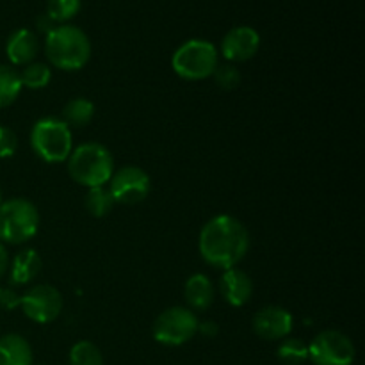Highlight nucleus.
<instances>
[{"mask_svg": "<svg viewBox=\"0 0 365 365\" xmlns=\"http://www.w3.org/2000/svg\"><path fill=\"white\" fill-rule=\"evenodd\" d=\"M18 150V135L13 128L0 125V159H9Z\"/></svg>", "mask_w": 365, "mask_h": 365, "instance_id": "obj_26", "label": "nucleus"}, {"mask_svg": "<svg viewBox=\"0 0 365 365\" xmlns=\"http://www.w3.org/2000/svg\"><path fill=\"white\" fill-rule=\"evenodd\" d=\"M198 334L203 335V337H209V339L217 337V334H220V324L212 319L198 321Z\"/></svg>", "mask_w": 365, "mask_h": 365, "instance_id": "obj_28", "label": "nucleus"}, {"mask_svg": "<svg viewBox=\"0 0 365 365\" xmlns=\"http://www.w3.org/2000/svg\"><path fill=\"white\" fill-rule=\"evenodd\" d=\"M70 365H103L102 351L91 341H78L71 346Z\"/></svg>", "mask_w": 365, "mask_h": 365, "instance_id": "obj_23", "label": "nucleus"}, {"mask_svg": "<svg viewBox=\"0 0 365 365\" xmlns=\"http://www.w3.org/2000/svg\"><path fill=\"white\" fill-rule=\"evenodd\" d=\"M198 334V317L187 307L175 305L155 317L152 335L163 346H182Z\"/></svg>", "mask_w": 365, "mask_h": 365, "instance_id": "obj_7", "label": "nucleus"}, {"mask_svg": "<svg viewBox=\"0 0 365 365\" xmlns=\"http://www.w3.org/2000/svg\"><path fill=\"white\" fill-rule=\"evenodd\" d=\"M45 56L57 70L78 71L91 59V41L75 25H57L45 36Z\"/></svg>", "mask_w": 365, "mask_h": 365, "instance_id": "obj_2", "label": "nucleus"}, {"mask_svg": "<svg viewBox=\"0 0 365 365\" xmlns=\"http://www.w3.org/2000/svg\"><path fill=\"white\" fill-rule=\"evenodd\" d=\"M220 292L230 307H242L253 294V280L246 271L232 267L220 278Z\"/></svg>", "mask_w": 365, "mask_h": 365, "instance_id": "obj_13", "label": "nucleus"}, {"mask_svg": "<svg viewBox=\"0 0 365 365\" xmlns=\"http://www.w3.org/2000/svg\"><path fill=\"white\" fill-rule=\"evenodd\" d=\"M31 148L45 163H66L73 150L71 128L61 118H41L31 130Z\"/></svg>", "mask_w": 365, "mask_h": 365, "instance_id": "obj_4", "label": "nucleus"}, {"mask_svg": "<svg viewBox=\"0 0 365 365\" xmlns=\"http://www.w3.org/2000/svg\"><path fill=\"white\" fill-rule=\"evenodd\" d=\"M184 299L192 312H205L216 299V289L207 274L196 273L187 278L184 285Z\"/></svg>", "mask_w": 365, "mask_h": 365, "instance_id": "obj_15", "label": "nucleus"}, {"mask_svg": "<svg viewBox=\"0 0 365 365\" xmlns=\"http://www.w3.org/2000/svg\"><path fill=\"white\" fill-rule=\"evenodd\" d=\"M39 228L38 207L27 198H11L0 203V241L4 245H24Z\"/></svg>", "mask_w": 365, "mask_h": 365, "instance_id": "obj_6", "label": "nucleus"}, {"mask_svg": "<svg viewBox=\"0 0 365 365\" xmlns=\"http://www.w3.org/2000/svg\"><path fill=\"white\" fill-rule=\"evenodd\" d=\"M277 356L284 365H302L309 360V346L302 339H282L277 349Z\"/></svg>", "mask_w": 365, "mask_h": 365, "instance_id": "obj_21", "label": "nucleus"}, {"mask_svg": "<svg viewBox=\"0 0 365 365\" xmlns=\"http://www.w3.org/2000/svg\"><path fill=\"white\" fill-rule=\"evenodd\" d=\"M53 27H57L56 24H53L52 20H50L46 14H43V16H39L38 20H36V29H38V32H43V34H48L50 31H52Z\"/></svg>", "mask_w": 365, "mask_h": 365, "instance_id": "obj_30", "label": "nucleus"}, {"mask_svg": "<svg viewBox=\"0 0 365 365\" xmlns=\"http://www.w3.org/2000/svg\"><path fill=\"white\" fill-rule=\"evenodd\" d=\"M20 307L29 319L39 324H46L61 316L64 299L63 294L52 285L38 284L27 289L25 294H21Z\"/></svg>", "mask_w": 365, "mask_h": 365, "instance_id": "obj_9", "label": "nucleus"}, {"mask_svg": "<svg viewBox=\"0 0 365 365\" xmlns=\"http://www.w3.org/2000/svg\"><path fill=\"white\" fill-rule=\"evenodd\" d=\"M116 202H114L113 195H110L109 187L100 185V187L88 189L84 198V207L88 210L89 216L93 217H106L109 216L110 210L114 209Z\"/></svg>", "mask_w": 365, "mask_h": 365, "instance_id": "obj_20", "label": "nucleus"}, {"mask_svg": "<svg viewBox=\"0 0 365 365\" xmlns=\"http://www.w3.org/2000/svg\"><path fill=\"white\" fill-rule=\"evenodd\" d=\"M4 202V192H2V189H0V203Z\"/></svg>", "mask_w": 365, "mask_h": 365, "instance_id": "obj_31", "label": "nucleus"}, {"mask_svg": "<svg viewBox=\"0 0 365 365\" xmlns=\"http://www.w3.org/2000/svg\"><path fill=\"white\" fill-rule=\"evenodd\" d=\"M220 64V52L207 39H189L182 43L171 57V68L184 81H205L212 77Z\"/></svg>", "mask_w": 365, "mask_h": 365, "instance_id": "obj_5", "label": "nucleus"}, {"mask_svg": "<svg viewBox=\"0 0 365 365\" xmlns=\"http://www.w3.org/2000/svg\"><path fill=\"white\" fill-rule=\"evenodd\" d=\"M9 253H7V248L6 245H4L2 241H0V280H2L4 277H6V273L9 271Z\"/></svg>", "mask_w": 365, "mask_h": 365, "instance_id": "obj_29", "label": "nucleus"}, {"mask_svg": "<svg viewBox=\"0 0 365 365\" xmlns=\"http://www.w3.org/2000/svg\"><path fill=\"white\" fill-rule=\"evenodd\" d=\"M38 365H43V364H38Z\"/></svg>", "mask_w": 365, "mask_h": 365, "instance_id": "obj_32", "label": "nucleus"}, {"mask_svg": "<svg viewBox=\"0 0 365 365\" xmlns=\"http://www.w3.org/2000/svg\"><path fill=\"white\" fill-rule=\"evenodd\" d=\"M21 302V294H18L14 287H0V310H11L18 309Z\"/></svg>", "mask_w": 365, "mask_h": 365, "instance_id": "obj_27", "label": "nucleus"}, {"mask_svg": "<svg viewBox=\"0 0 365 365\" xmlns=\"http://www.w3.org/2000/svg\"><path fill=\"white\" fill-rule=\"evenodd\" d=\"M260 48L259 32L248 25L230 29L221 39V56L230 63H246L253 59Z\"/></svg>", "mask_w": 365, "mask_h": 365, "instance_id": "obj_12", "label": "nucleus"}, {"mask_svg": "<svg viewBox=\"0 0 365 365\" xmlns=\"http://www.w3.org/2000/svg\"><path fill=\"white\" fill-rule=\"evenodd\" d=\"M78 11H81V0H48L45 14L56 25H63L77 16Z\"/></svg>", "mask_w": 365, "mask_h": 365, "instance_id": "obj_24", "label": "nucleus"}, {"mask_svg": "<svg viewBox=\"0 0 365 365\" xmlns=\"http://www.w3.org/2000/svg\"><path fill=\"white\" fill-rule=\"evenodd\" d=\"M0 365H34L32 348L25 337L6 334L0 337Z\"/></svg>", "mask_w": 365, "mask_h": 365, "instance_id": "obj_17", "label": "nucleus"}, {"mask_svg": "<svg viewBox=\"0 0 365 365\" xmlns=\"http://www.w3.org/2000/svg\"><path fill=\"white\" fill-rule=\"evenodd\" d=\"M66 163L71 180L88 189L109 184L114 173L113 153L102 143L91 141L77 146Z\"/></svg>", "mask_w": 365, "mask_h": 365, "instance_id": "obj_3", "label": "nucleus"}, {"mask_svg": "<svg viewBox=\"0 0 365 365\" xmlns=\"http://www.w3.org/2000/svg\"><path fill=\"white\" fill-rule=\"evenodd\" d=\"M39 52V39L31 29H18L7 38L6 56L13 66H27L34 63Z\"/></svg>", "mask_w": 365, "mask_h": 365, "instance_id": "obj_14", "label": "nucleus"}, {"mask_svg": "<svg viewBox=\"0 0 365 365\" xmlns=\"http://www.w3.org/2000/svg\"><path fill=\"white\" fill-rule=\"evenodd\" d=\"M109 191L116 203L135 205L148 198L152 191V180L143 168L130 164L114 171L109 180Z\"/></svg>", "mask_w": 365, "mask_h": 365, "instance_id": "obj_10", "label": "nucleus"}, {"mask_svg": "<svg viewBox=\"0 0 365 365\" xmlns=\"http://www.w3.org/2000/svg\"><path fill=\"white\" fill-rule=\"evenodd\" d=\"M294 327L291 312L284 307L267 305L253 316L252 328L262 341H282L289 337Z\"/></svg>", "mask_w": 365, "mask_h": 365, "instance_id": "obj_11", "label": "nucleus"}, {"mask_svg": "<svg viewBox=\"0 0 365 365\" xmlns=\"http://www.w3.org/2000/svg\"><path fill=\"white\" fill-rule=\"evenodd\" d=\"M212 78L217 88L223 89V91H232V89L239 88V84H241V71L234 64H217Z\"/></svg>", "mask_w": 365, "mask_h": 365, "instance_id": "obj_25", "label": "nucleus"}, {"mask_svg": "<svg viewBox=\"0 0 365 365\" xmlns=\"http://www.w3.org/2000/svg\"><path fill=\"white\" fill-rule=\"evenodd\" d=\"M21 89L24 86L20 81V71L9 64H0V109H6L16 102Z\"/></svg>", "mask_w": 365, "mask_h": 365, "instance_id": "obj_19", "label": "nucleus"}, {"mask_svg": "<svg viewBox=\"0 0 365 365\" xmlns=\"http://www.w3.org/2000/svg\"><path fill=\"white\" fill-rule=\"evenodd\" d=\"M41 257L34 248H25L18 252L9 262V284L11 287H21L36 280L41 273Z\"/></svg>", "mask_w": 365, "mask_h": 365, "instance_id": "obj_16", "label": "nucleus"}, {"mask_svg": "<svg viewBox=\"0 0 365 365\" xmlns=\"http://www.w3.org/2000/svg\"><path fill=\"white\" fill-rule=\"evenodd\" d=\"M355 344L339 330H324L309 346V359L314 365H353Z\"/></svg>", "mask_w": 365, "mask_h": 365, "instance_id": "obj_8", "label": "nucleus"}, {"mask_svg": "<svg viewBox=\"0 0 365 365\" xmlns=\"http://www.w3.org/2000/svg\"><path fill=\"white\" fill-rule=\"evenodd\" d=\"M20 81L21 86L27 89H43L50 84L52 81V68L46 63H39V61H34V63L24 66V70L20 71Z\"/></svg>", "mask_w": 365, "mask_h": 365, "instance_id": "obj_22", "label": "nucleus"}, {"mask_svg": "<svg viewBox=\"0 0 365 365\" xmlns=\"http://www.w3.org/2000/svg\"><path fill=\"white\" fill-rule=\"evenodd\" d=\"M95 103L86 96H73L68 100L63 107V118L61 120L70 128H82L88 127L95 118Z\"/></svg>", "mask_w": 365, "mask_h": 365, "instance_id": "obj_18", "label": "nucleus"}, {"mask_svg": "<svg viewBox=\"0 0 365 365\" xmlns=\"http://www.w3.org/2000/svg\"><path fill=\"white\" fill-rule=\"evenodd\" d=\"M198 250L205 264L216 269L237 267L250 250V232L242 221L230 214H220L203 225Z\"/></svg>", "mask_w": 365, "mask_h": 365, "instance_id": "obj_1", "label": "nucleus"}]
</instances>
